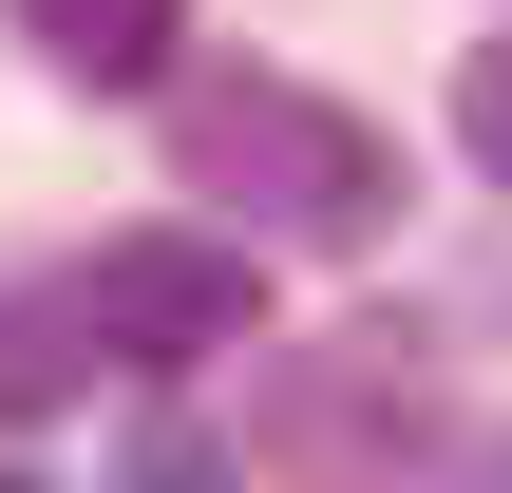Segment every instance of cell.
I'll list each match as a JSON object with an SVG mask.
<instances>
[{
	"instance_id": "1",
	"label": "cell",
	"mask_w": 512,
	"mask_h": 493,
	"mask_svg": "<svg viewBox=\"0 0 512 493\" xmlns=\"http://www.w3.org/2000/svg\"><path fill=\"white\" fill-rule=\"evenodd\" d=\"M171 171L209 209H266L285 247H380L399 228V133H361L304 76H190L171 95Z\"/></svg>"
},
{
	"instance_id": "2",
	"label": "cell",
	"mask_w": 512,
	"mask_h": 493,
	"mask_svg": "<svg viewBox=\"0 0 512 493\" xmlns=\"http://www.w3.org/2000/svg\"><path fill=\"white\" fill-rule=\"evenodd\" d=\"M418 437H437V380L399 323H342V342L266 361V399H247V475H304V493H399Z\"/></svg>"
},
{
	"instance_id": "3",
	"label": "cell",
	"mask_w": 512,
	"mask_h": 493,
	"mask_svg": "<svg viewBox=\"0 0 512 493\" xmlns=\"http://www.w3.org/2000/svg\"><path fill=\"white\" fill-rule=\"evenodd\" d=\"M76 323H95V361H247L266 342V266L247 247H190V228H133V247H95L76 266Z\"/></svg>"
},
{
	"instance_id": "4",
	"label": "cell",
	"mask_w": 512,
	"mask_h": 493,
	"mask_svg": "<svg viewBox=\"0 0 512 493\" xmlns=\"http://www.w3.org/2000/svg\"><path fill=\"white\" fill-rule=\"evenodd\" d=\"M19 38H38L76 95H152L171 38H190V0H19Z\"/></svg>"
},
{
	"instance_id": "5",
	"label": "cell",
	"mask_w": 512,
	"mask_h": 493,
	"mask_svg": "<svg viewBox=\"0 0 512 493\" xmlns=\"http://www.w3.org/2000/svg\"><path fill=\"white\" fill-rule=\"evenodd\" d=\"M76 361H95L76 285H0V418H57V399H76Z\"/></svg>"
},
{
	"instance_id": "6",
	"label": "cell",
	"mask_w": 512,
	"mask_h": 493,
	"mask_svg": "<svg viewBox=\"0 0 512 493\" xmlns=\"http://www.w3.org/2000/svg\"><path fill=\"white\" fill-rule=\"evenodd\" d=\"M114 493H247V456H228V437H190V418H152V437L114 456Z\"/></svg>"
},
{
	"instance_id": "7",
	"label": "cell",
	"mask_w": 512,
	"mask_h": 493,
	"mask_svg": "<svg viewBox=\"0 0 512 493\" xmlns=\"http://www.w3.org/2000/svg\"><path fill=\"white\" fill-rule=\"evenodd\" d=\"M456 133H475V171L512 190V38H475V76H456Z\"/></svg>"
},
{
	"instance_id": "8",
	"label": "cell",
	"mask_w": 512,
	"mask_h": 493,
	"mask_svg": "<svg viewBox=\"0 0 512 493\" xmlns=\"http://www.w3.org/2000/svg\"><path fill=\"white\" fill-rule=\"evenodd\" d=\"M0 493H19V475H0Z\"/></svg>"
}]
</instances>
